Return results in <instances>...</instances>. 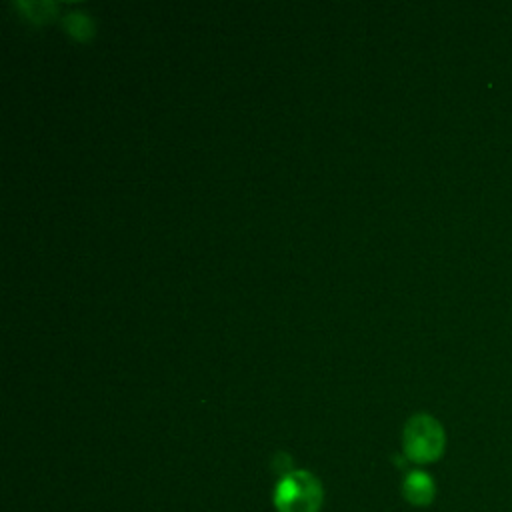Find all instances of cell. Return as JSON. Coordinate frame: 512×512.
<instances>
[{
	"label": "cell",
	"mask_w": 512,
	"mask_h": 512,
	"mask_svg": "<svg viewBox=\"0 0 512 512\" xmlns=\"http://www.w3.org/2000/svg\"><path fill=\"white\" fill-rule=\"evenodd\" d=\"M404 456L416 464L436 462L446 448V434L442 424L430 414H414L404 424L402 432Z\"/></svg>",
	"instance_id": "cell-1"
},
{
	"label": "cell",
	"mask_w": 512,
	"mask_h": 512,
	"mask_svg": "<svg viewBox=\"0 0 512 512\" xmlns=\"http://www.w3.org/2000/svg\"><path fill=\"white\" fill-rule=\"evenodd\" d=\"M324 500L320 480L308 470L286 472L274 488V508L278 512H318Z\"/></svg>",
	"instance_id": "cell-2"
},
{
	"label": "cell",
	"mask_w": 512,
	"mask_h": 512,
	"mask_svg": "<svg viewBox=\"0 0 512 512\" xmlns=\"http://www.w3.org/2000/svg\"><path fill=\"white\" fill-rule=\"evenodd\" d=\"M402 496L412 506H430L436 496V482L424 470H410L402 480Z\"/></svg>",
	"instance_id": "cell-3"
}]
</instances>
